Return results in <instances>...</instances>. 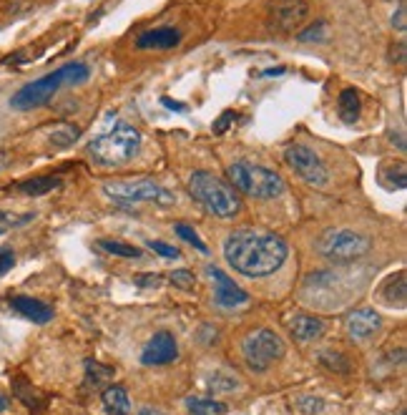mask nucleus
I'll return each instance as SVG.
<instances>
[{
    "label": "nucleus",
    "instance_id": "obj_1",
    "mask_svg": "<svg viewBox=\"0 0 407 415\" xmlns=\"http://www.w3.org/2000/svg\"><path fill=\"white\" fill-rule=\"evenodd\" d=\"M224 257L234 272L244 277H266L277 272L289 257L287 241L279 234L239 229L226 237Z\"/></svg>",
    "mask_w": 407,
    "mask_h": 415
},
{
    "label": "nucleus",
    "instance_id": "obj_2",
    "mask_svg": "<svg viewBox=\"0 0 407 415\" xmlns=\"http://www.w3.org/2000/svg\"><path fill=\"white\" fill-rule=\"evenodd\" d=\"M88 79H90L88 63H81V61L66 63V66L45 73L40 79L30 81L23 89H18L11 96V108H16V111H33V108H40L43 103L51 101L53 96L61 91V86H81Z\"/></svg>",
    "mask_w": 407,
    "mask_h": 415
},
{
    "label": "nucleus",
    "instance_id": "obj_3",
    "mask_svg": "<svg viewBox=\"0 0 407 415\" xmlns=\"http://www.w3.org/2000/svg\"><path fill=\"white\" fill-rule=\"evenodd\" d=\"M141 149V131L131 124H119L111 131L96 136L88 144L90 159L98 166H124Z\"/></svg>",
    "mask_w": 407,
    "mask_h": 415
},
{
    "label": "nucleus",
    "instance_id": "obj_4",
    "mask_svg": "<svg viewBox=\"0 0 407 415\" xmlns=\"http://www.w3.org/2000/svg\"><path fill=\"white\" fill-rule=\"evenodd\" d=\"M189 191L214 217L229 219L242 209V199H239L237 189H232L226 181H221L219 176L209 174V171H194L191 179H189Z\"/></svg>",
    "mask_w": 407,
    "mask_h": 415
},
{
    "label": "nucleus",
    "instance_id": "obj_5",
    "mask_svg": "<svg viewBox=\"0 0 407 415\" xmlns=\"http://www.w3.org/2000/svg\"><path fill=\"white\" fill-rule=\"evenodd\" d=\"M226 176L232 181V189L244 191L254 199H277L287 189V184L277 171L256 166L252 161H234L226 169Z\"/></svg>",
    "mask_w": 407,
    "mask_h": 415
},
{
    "label": "nucleus",
    "instance_id": "obj_6",
    "mask_svg": "<svg viewBox=\"0 0 407 415\" xmlns=\"http://www.w3.org/2000/svg\"><path fill=\"white\" fill-rule=\"evenodd\" d=\"M317 249L329 262L345 264L365 257L370 249V239L352 229H327L319 237V241H317Z\"/></svg>",
    "mask_w": 407,
    "mask_h": 415
},
{
    "label": "nucleus",
    "instance_id": "obj_7",
    "mask_svg": "<svg viewBox=\"0 0 407 415\" xmlns=\"http://www.w3.org/2000/svg\"><path fill=\"white\" fill-rule=\"evenodd\" d=\"M284 340L271 330H254L244 337L242 353L244 363L249 365V370L254 373H266L271 363H277L284 355Z\"/></svg>",
    "mask_w": 407,
    "mask_h": 415
},
{
    "label": "nucleus",
    "instance_id": "obj_8",
    "mask_svg": "<svg viewBox=\"0 0 407 415\" xmlns=\"http://www.w3.org/2000/svg\"><path fill=\"white\" fill-rule=\"evenodd\" d=\"M103 191L113 202L121 204H136V202H153L161 204V207H169L176 202V197L169 189H164L161 184H153L148 179H138V181H108L103 184Z\"/></svg>",
    "mask_w": 407,
    "mask_h": 415
},
{
    "label": "nucleus",
    "instance_id": "obj_9",
    "mask_svg": "<svg viewBox=\"0 0 407 415\" xmlns=\"http://www.w3.org/2000/svg\"><path fill=\"white\" fill-rule=\"evenodd\" d=\"M284 161H287V166L292 169L302 181H307V184H312V186L327 184V179H329L327 166H324V161L319 159V154L312 152L309 146H300V144L287 146V149H284Z\"/></svg>",
    "mask_w": 407,
    "mask_h": 415
},
{
    "label": "nucleus",
    "instance_id": "obj_10",
    "mask_svg": "<svg viewBox=\"0 0 407 415\" xmlns=\"http://www.w3.org/2000/svg\"><path fill=\"white\" fill-rule=\"evenodd\" d=\"M307 16H309V3L307 0H271L269 6L271 30H282V33L300 28Z\"/></svg>",
    "mask_w": 407,
    "mask_h": 415
},
{
    "label": "nucleus",
    "instance_id": "obj_11",
    "mask_svg": "<svg viewBox=\"0 0 407 415\" xmlns=\"http://www.w3.org/2000/svg\"><path fill=\"white\" fill-rule=\"evenodd\" d=\"M176 358H179V348H176V340L169 330L153 332V337L148 340L141 353L143 365H169Z\"/></svg>",
    "mask_w": 407,
    "mask_h": 415
},
{
    "label": "nucleus",
    "instance_id": "obj_12",
    "mask_svg": "<svg viewBox=\"0 0 407 415\" xmlns=\"http://www.w3.org/2000/svg\"><path fill=\"white\" fill-rule=\"evenodd\" d=\"M206 275L211 277V280L216 282V305L219 307H237V305H244V302H249V295L242 290V287L237 285V282L232 280L229 275H224V272L219 270V267H206Z\"/></svg>",
    "mask_w": 407,
    "mask_h": 415
},
{
    "label": "nucleus",
    "instance_id": "obj_13",
    "mask_svg": "<svg viewBox=\"0 0 407 415\" xmlns=\"http://www.w3.org/2000/svg\"><path fill=\"white\" fill-rule=\"evenodd\" d=\"M345 327L350 332V337H355V340H367V337H372L382 327V314L372 307L352 309L345 317Z\"/></svg>",
    "mask_w": 407,
    "mask_h": 415
},
{
    "label": "nucleus",
    "instance_id": "obj_14",
    "mask_svg": "<svg viewBox=\"0 0 407 415\" xmlns=\"http://www.w3.org/2000/svg\"><path fill=\"white\" fill-rule=\"evenodd\" d=\"M181 43V30L174 25H161V28L143 30L136 38V48L138 51H171Z\"/></svg>",
    "mask_w": 407,
    "mask_h": 415
},
{
    "label": "nucleus",
    "instance_id": "obj_15",
    "mask_svg": "<svg viewBox=\"0 0 407 415\" xmlns=\"http://www.w3.org/2000/svg\"><path fill=\"white\" fill-rule=\"evenodd\" d=\"M11 307L16 309L20 317L35 322V325H45V322L53 320V307L51 305L40 302L35 297H25V295H18V297L11 300Z\"/></svg>",
    "mask_w": 407,
    "mask_h": 415
},
{
    "label": "nucleus",
    "instance_id": "obj_16",
    "mask_svg": "<svg viewBox=\"0 0 407 415\" xmlns=\"http://www.w3.org/2000/svg\"><path fill=\"white\" fill-rule=\"evenodd\" d=\"M324 332V322L319 317H312V314H297L292 320V335L302 343H309V340H317L322 337Z\"/></svg>",
    "mask_w": 407,
    "mask_h": 415
},
{
    "label": "nucleus",
    "instance_id": "obj_17",
    "mask_svg": "<svg viewBox=\"0 0 407 415\" xmlns=\"http://www.w3.org/2000/svg\"><path fill=\"white\" fill-rule=\"evenodd\" d=\"M103 408L111 415H131V400L124 385H108L101 395Z\"/></svg>",
    "mask_w": 407,
    "mask_h": 415
},
{
    "label": "nucleus",
    "instance_id": "obj_18",
    "mask_svg": "<svg viewBox=\"0 0 407 415\" xmlns=\"http://www.w3.org/2000/svg\"><path fill=\"white\" fill-rule=\"evenodd\" d=\"M379 184L390 191H402L407 186V169L405 164H384L379 169Z\"/></svg>",
    "mask_w": 407,
    "mask_h": 415
},
{
    "label": "nucleus",
    "instance_id": "obj_19",
    "mask_svg": "<svg viewBox=\"0 0 407 415\" xmlns=\"http://www.w3.org/2000/svg\"><path fill=\"white\" fill-rule=\"evenodd\" d=\"M16 189L20 191V194H25V197H43L48 191L61 189V179H58V176H35V179L16 184Z\"/></svg>",
    "mask_w": 407,
    "mask_h": 415
},
{
    "label": "nucleus",
    "instance_id": "obj_20",
    "mask_svg": "<svg viewBox=\"0 0 407 415\" xmlns=\"http://www.w3.org/2000/svg\"><path fill=\"white\" fill-rule=\"evenodd\" d=\"M360 96H357L355 89H345L339 93V101H337V113L339 118L345 121V124H355L357 118H360Z\"/></svg>",
    "mask_w": 407,
    "mask_h": 415
},
{
    "label": "nucleus",
    "instance_id": "obj_21",
    "mask_svg": "<svg viewBox=\"0 0 407 415\" xmlns=\"http://www.w3.org/2000/svg\"><path fill=\"white\" fill-rule=\"evenodd\" d=\"M189 415H224L226 403L214 398H187Z\"/></svg>",
    "mask_w": 407,
    "mask_h": 415
},
{
    "label": "nucleus",
    "instance_id": "obj_22",
    "mask_svg": "<svg viewBox=\"0 0 407 415\" xmlns=\"http://www.w3.org/2000/svg\"><path fill=\"white\" fill-rule=\"evenodd\" d=\"M98 247L103 252L113 254V257H126V259H138L141 257V249L131 247V244H124V241H116V239H98Z\"/></svg>",
    "mask_w": 407,
    "mask_h": 415
},
{
    "label": "nucleus",
    "instance_id": "obj_23",
    "mask_svg": "<svg viewBox=\"0 0 407 415\" xmlns=\"http://www.w3.org/2000/svg\"><path fill=\"white\" fill-rule=\"evenodd\" d=\"M78 139H81V129H78V126L63 124V126H56V129L51 131V144L58 146V149H66V146L76 144Z\"/></svg>",
    "mask_w": 407,
    "mask_h": 415
},
{
    "label": "nucleus",
    "instance_id": "obj_24",
    "mask_svg": "<svg viewBox=\"0 0 407 415\" xmlns=\"http://www.w3.org/2000/svg\"><path fill=\"white\" fill-rule=\"evenodd\" d=\"M209 387L214 390V393H232L234 387H239V377L219 370V373H214V375L209 377Z\"/></svg>",
    "mask_w": 407,
    "mask_h": 415
},
{
    "label": "nucleus",
    "instance_id": "obj_25",
    "mask_svg": "<svg viewBox=\"0 0 407 415\" xmlns=\"http://www.w3.org/2000/svg\"><path fill=\"white\" fill-rule=\"evenodd\" d=\"M174 229H176V234H179L181 239H184V241H189V244H194V247H196V249H199V252H201V254H209V247H206V244H204V241H201V237H199L196 232L191 229V227H187V224H176Z\"/></svg>",
    "mask_w": 407,
    "mask_h": 415
},
{
    "label": "nucleus",
    "instance_id": "obj_26",
    "mask_svg": "<svg viewBox=\"0 0 407 415\" xmlns=\"http://www.w3.org/2000/svg\"><path fill=\"white\" fill-rule=\"evenodd\" d=\"M390 282L395 285V292H392V290L384 292V300H387V302L402 305V302H405V272H397V277H390Z\"/></svg>",
    "mask_w": 407,
    "mask_h": 415
},
{
    "label": "nucleus",
    "instance_id": "obj_27",
    "mask_svg": "<svg viewBox=\"0 0 407 415\" xmlns=\"http://www.w3.org/2000/svg\"><path fill=\"white\" fill-rule=\"evenodd\" d=\"M171 282H174L179 290H187V292H191L194 287H196V277L189 270H174L171 272Z\"/></svg>",
    "mask_w": 407,
    "mask_h": 415
},
{
    "label": "nucleus",
    "instance_id": "obj_28",
    "mask_svg": "<svg viewBox=\"0 0 407 415\" xmlns=\"http://www.w3.org/2000/svg\"><path fill=\"white\" fill-rule=\"evenodd\" d=\"M146 247H148V249H153V252H156L158 257H164V259H176V257H179V249L171 247V244H166V241L148 239V241H146Z\"/></svg>",
    "mask_w": 407,
    "mask_h": 415
},
{
    "label": "nucleus",
    "instance_id": "obj_29",
    "mask_svg": "<svg viewBox=\"0 0 407 415\" xmlns=\"http://www.w3.org/2000/svg\"><path fill=\"white\" fill-rule=\"evenodd\" d=\"M30 219H33V214H13V212H6V209H0V222L6 227H23L28 224Z\"/></svg>",
    "mask_w": 407,
    "mask_h": 415
},
{
    "label": "nucleus",
    "instance_id": "obj_30",
    "mask_svg": "<svg viewBox=\"0 0 407 415\" xmlns=\"http://www.w3.org/2000/svg\"><path fill=\"white\" fill-rule=\"evenodd\" d=\"M85 370H88V377H93V380H106V377H111V368H103V365H98L96 360H85Z\"/></svg>",
    "mask_w": 407,
    "mask_h": 415
},
{
    "label": "nucleus",
    "instance_id": "obj_31",
    "mask_svg": "<svg viewBox=\"0 0 407 415\" xmlns=\"http://www.w3.org/2000/svg\"><path fill=\"white\" fill-rule=\"evenodd\" d=\"M13 264H16V252L11 247H0V277L8 275L13 270Z\"/></svg>",
    "mask_w": 407,
    "mask_h": 415
},
{
    "label": "nucleus",
    "instance_id": "obj_32",
    "mask_svg": "<svg viewBox=\"0 0 407 415\" xmlns=\"http://www.w3.org/2000/svg\"><path fill=\"white\" fill-rule=\"evenodd\" d=\"M324 30H327V23L319 21L317 25H312L309 30H302L297 38H300V40H322L324 38Z\"/></svg>",
    "mask_w": 407,
    "mask_h": 415
},
{
    "label": "nucleus",
    "instance_id": "obj_33",
    "mask_svg": "<svg viewBox=\"0 0 407 415\" xmlns=\"http://www.w3.org/2000/svg\"><path fill=\"white\" fill-rule=\"evenodd\" d=\"M392 28L400 30V33H405L407 30V8L405 6L397 8V13L392 16Z\"/></svg>",
    "mask_w": 407,
    "mask_h": 415
},
{
    "label": "nucleus",
    "instance_id": "obj_34",
    "mask_svg": "<svg viewBox=\"0 0 407 415\" xmlns=\"http://www.w3.org/2000/svg\"><path fill=\"white\" fill-rule=\"evenodd\" d=\"M134 282H136L138 287H146V290H153V287H161V282H164V280H161L158 275H141V277H136Z\"/></svg>",
    "mask_w": 407,
    "mask_h": 415
},
{
    "label": "nucleus",
    "instance_id": "obj_35",
    "mask_svg": "<svg viewBox=\"0 0 407 415\" xmlns=\"http://www.w3.org/2000/svg\"><path fill=\"white\" fill-rule=\"evenodd\" d=\"M319 360H322L327 368H332V370H334V365H337V363L342 365V368H350V365H347V360L342 358V355H334V358H332V353H329V350H327V353H322V358H319Z\"/></svg>",
    "mask_w": 407,
    "mask_h": 415
},
{
    "label": "nucleus",
    "instance_id": "obj_36",
    "mask_svg": "<svg viewBox=\"0 0 407 415\" xmlns=\"http://www.w3.org/2000/svg\"><path fill=\"white\" fill-rule=\"evenodd\" d=\"M232 121H234V111H226L224 116H221L219 121H216V124H214V131H216V134H224L226 126L232 124Z\"/></svg>",
    "mask_w": 407,
    "mask_h": 415
},
{
    "label": "nucleus",
    "instance_id": "obj_37",
    "mask_svg": "<svg viewBox=\"0 0 407 415\" xmlns=\"http://www.w3.org/2000/svg\"><path fill=\"white\" fill-rule=\"evenodd\" d=\"M161 103H164L166 108H171V111H176V113H184V111H187V103L174 101V98H169V96H164V98H161Z\"/></svg>",
    "mask_w": 407,
    "mask_h": 415
},
{
    "label": "nucleus",
    "instance_id": "obj_38",
    "mask_svg": "<svg viewBox=\"0 0 407 415\" xmlns=\"http://www.w3.org/2000/svg\"><path fill=\"white\" fill-rule=\"evenodd\" d=\"M138 415H164V413H161V410H153V408H141Z\"/></svg>",
    "mask_w": 407,
    "mask_h": 415
},
{
    "label": "nucleus",
    "instance_id": "obj_39",
    "mask_svg": "<svg viewBox=\"0 0 407 415\" xmlns=\"http://www.w3.org/2000/svg\"><path fill=\"white\" fill-rule=\"evenodd\" d=\"M8 405H11V400H8V395L0 393V413H3V410H8Z\"/></svg>",
    "mask_w": 407,
    "mask_h": 415
},
{
    "label": "nucleus",
    "instance_id": "obj_40",
    "mask_svg": "<svg viewBox=\"0 0 407 415\" xmlns=\"http://www.w3.org/2000/svg\"><path fill=\"white\" fill-rule=\"evenodd\" d=\"M0 234H6V229H3V227H0Z\"/></svg>",
    "mask_w": 407,
    "mask_h": 415
}]
</instances>
